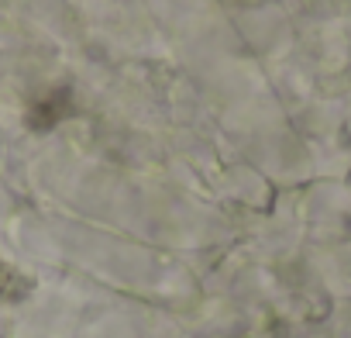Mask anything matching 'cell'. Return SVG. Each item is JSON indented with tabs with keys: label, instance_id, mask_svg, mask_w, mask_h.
Wrapping results in <instances>:
<instances>
[{
	"label": "cell",
	"instance_id": "obj_1",
	"mask_svg": "<svg viewBox=\"0 0 351 338\" xmlns=\"http://www.w3.org/2000/svg\"><path fill=\"white\" fill-rule=\"evenodd\" d=\"M73 114H76L73 90H69V87H59L56 93H49L45 100H38V104L32 107L28 124H32L35 131H49V128H56L59 121H66V117H73Z\"/></svg>",
	"mask_w": 351,
	"mask_h": 338
}]
</instances>
